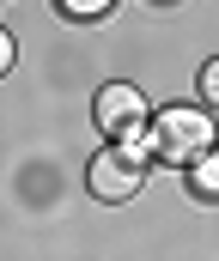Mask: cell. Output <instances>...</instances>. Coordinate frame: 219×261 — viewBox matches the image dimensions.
<instances>
[{
    "label": "cell",
    "mask_w": 219,
    "mask_h": 261,
    "mask_svg": "<svg viewBox=\"0 0 219 261\" xmlns=\"http://www.w3.org/2000/svg\"><path fill=\"white\" fill-rule=\"evenodd\" d=\"M146 152H158V164H195L213 152V116L201 103H171L158 110V122L146 128Z\"/></svg>",
    "instance_id": "obj_1"
},
{
    "label": "cell",
    "mask_w": 219,
    "mask_h": 261,
    "mask_svg": "<svg viewBox=\"0 0 219 261\" xmlns=\"http://www.w3.org/2000/svg\"><path fill=\"white\" fill-rule=\"evenodd\" d=\"M91 116H98V128L110 134V146H140V152H146V128H152V116H146L140 85H128V79H110V85L98 91Z\"/></svg>",
    "instance_id": "obj_2"
},
{
    "label": "cell",
    "mask_w": 219,
    "mask_h": 261,
    "mask_svg": "<svg viewBox=\"0 0 219 261\" xmlns=\"http://www.w3.org/2000/svg\"><path fill=\"white\" fill-rule=\"evenodd\" d=\"M85 182H91V195L110 200V206L134 200V195H140V182H146V152H140V146H104V152L91 158Z\"/></svg>",
    "instance_id": "obj_3"
},
{
    "label": "cell",
    "mask_w": 219,
    "mask_h": 261,
    "mask_svg": "<svg viewBox=\"0 0 219 261\" xmlns=\"http://www.w3.org/2000/svg\"><path fill=\"white\" fill-rule=\"evenodd\" d=\"M183 176H189V195L195 200H219V146L207 152V158H195Z\"/></svg>",
    "instance_id": "obj_4"
},
{
    "label": "cell",
    "mask_w": 219,
    "mask_h": 261,
    "mask_svg": "<svg viewBox=\"0 0 219 261\" xmlns=\"http://www.w3.org/2000/svg\"><path fill=\"white\" fill-rule=\"evenodd\" d=\"M201 97H207V110H219V55L201 67Z\"/></svg>",
    "instance_id": "obj_5"
},
{
    "label": "cell",
    "mask_w": 219,
    "mask_h": 261,
    "mask_svg": "<svg viewBox=\"0 0 219 261\" xmlns=\"http://www.w3.org/2000/svg\"><path fill=\"white\" fill-rule=\"evenodd\" d=\"M61 12H67V18H104V12H110V0H67Z\"/></svg>",
    "instance_id": "obj_6"
},
{
    "label": "cell",
    "mask_w": 219,
    "mask_h": 261,
    "mask_svg": "<svg viewBox=\"0 0 219 261\" xmlns=\"http://www.w3.org/2000/svg\"><path fill=\"white\" fill-rule=\"evenodd\" d=\"M12 61H18V43H12V31H0V79L12 73Z\"/></svg>",
    "instance_id": "obj_7"
}]
</instances>
